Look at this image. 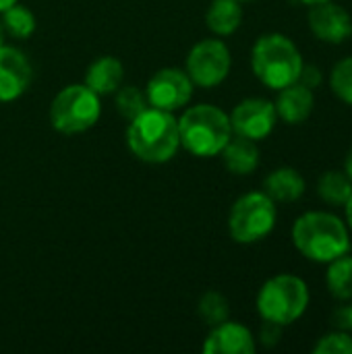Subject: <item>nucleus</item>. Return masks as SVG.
Returning a JSON list of instances; mask_svg holds the SVG:
<instances>
[{"instance_id":"1","label":"nucleus","mask_w":352,"mask_h":354,"mask_svg":"<svg viewBox=\"0 0 352 354\" xmlns=\"http://www.w3.org/2000/svg\"><path fill=\"white\" fill-rule=\"evenodd\" d=\"M127 145L129 151L145 164L170 162L180 149L178 118L174 112L149 106L139 116L129 120Z\"/></svg>"},{"instance_id":"2","label":"nucleus","mask_w":352,"mask_h":354,"mask_svg":"<svg viewBox=\"0 0 352 354\" xmlns=\"http://www.w3.org/2000/svg\"><path fill=\"white\" fill-rule=\"evenodd\" d=\"M293 243L303 257L315 263H330L351 251L346 224L328 212H307L297 218L293 226Z\"/></svg>"},{"instance_id":"3","label":"nucleus","mask_w":352,"mask_h":354,"mask_svg":"<svg viewBox=\"0 0 352 354\" xmlns=\"http://www.w3.org/2000/svg\"><path fill=\"white\" fill-rule=\"evenodd\" d=\"M180 147L195 158H216L232 137L230 116L214 104H195L178 116Z\"/></svg>"},{"instance_id":"4","label":"nucleus","mask_w":352,"mask_h":354,"mask_svg":"<svg viewBox=\"0 0 352 354\" xmlns=\"http://www.w3.org/2000/svg\"><path fill=\"white\" fill-rule=\"evenodd\" d=\"M303 64L305 62L297 44L284 33H266L253 44V75L270 89H282L290 83H297Z\"/></svg>"},{"instance_id":"5","label":"nucleus","mask_w":352,"mask_h":354,"mask_svg":"<svg viewBox=\"0 0 352 354\" xmlns=\"http://www.w3.org/2000/svg\"><path fill=\"white\" fill-rule=\"evenodd\" d=\"M309 307V288L303 278L293 274H278L270 278L257 295V313L263 322L282 328L299 322Z\"/></svg>"},{"instance_id":"6","label":"nucleus","mask_w":352,"mask_h":354,"mask_svg":"<svg viewBox=\"0 0 352 354\" xmlns=\"http://www.w3.org/2000/svg\"><path fill=\"white\" fill-rule=\"evenodd\" d=\"M102 97L85 83L62 87L50 104V124L60 135H81L98 124Z\"/></svg>"},{"instance_id":"7","label":"nucleus","mask_w":352,"mask_h":354,"mask_svg":"<svg viewBox=\"0 0 352 354\" xmlns=\"http://www.w3.org/2000/svg\"><path fill=\"white\" fill-rule=\"evenodd\" d=\"M276 220V201L266 191H251L232 203L228 214V232L234 243L253 245L272 234Z\"/></svg>"},{"instance_id":"8","label":"nucleus","mask_w":352,"mask_h":354,"mask_svg":"<svg viewBox=\"0 0 352 354\" xmlns=\"http://www.w3.org/2000/svg\"><path fill=\"white\" fill-rule=\"evenodd\" d=\"M232 56L228 46L218 37L199 39L187 56L185 71L195 87L212 89L226 81L230 75Z\"/></svg>"},{"instance_id":"9","label":"nucleus","mask_w":352,"mask_h":354,"mask_svg":"<svg viewBox=\"0 0 352 354\" xmlns=\"http://www.w3.org/2000/svg\"><path fill=\"white\" fill-rule=\"evenodd\" d=\"M193 91L195 85L191 77L185 68L178 66H166L156 71L145 85L149 106L166 112H176L189 106V102L193 100Z\"/></svg>"},{"instance_id":"10","label":"nucleus","mask_w":352,"mask_h":354,"mask_svg":"<svg viewBox=\"0 0 352 354\" xmlns=\"http://www.w3.org/2000/svg\"><path fill=\"white\" fill-rule=\"evenodd\" d=\"M228 116L232 133L251 141H261L270 137L278 120L274 102L266 97H247L239 102Z\"/></svg>"},{"instance_id":"11","label":"nucleus","mask_w":352,"mask_h":354,"mask_svg":"<svg viewBox=\"0 0 352 354\" xmlns=\"http://www.w3.org/2000/svg\"><path fill=\"white\" fill-rule=\"evenodd\" d=\"M33 66L25 52L15 46H0V104L19 100L31 85Z\"/></svg>"},{"instance_id":"12","label":"nucleus","mask_w":352,"mask_h":354,"mask_svg":"<svg viewBox=\"0 0 352 354\" xmlns=\"http://www.w3.org/2000/svg\"><path fill=\"white\" fill-rule=\"evenodd\" d=\"M307 21L313 35L326 44H342L352 35V17L349 10L332 0L313 4Z\"/></svg>"},{"instance_id":"13","label":"nucleus","mask_w":352,"mask_h":354,"mask_svg":"<svg viewBox=\"0 0 352 354\" xmlns=\"http://www.w3.org/2000/svg\"><path fill=\"white\" fill-rule=\"evenodd\" d=\"M257 351L253 332L239 322H222L212 328L203 342L205 354H253Z\"/></svg>"},{"instance_id":"14","label":"nucleus","mask_w":352,"mask_h":354,"mask_svg":"<svg viewBox=\"0 0 352 354\" xmlns=\"http://www.w3.org/2000/svg\"><path fill=\"white\" fill-rule=\"evenodd\" d=\"M274 106H276V114L280 120H284L286 124H301L313 112V106H315L313 89L305 87L299 81L290 83L278 89V97Z\"/></svg>"},{"instance_id":"15","label":"nucleus","mask_w":352,"mask_h":354,"mask_svg":"<svg viewBox=\"0 0 352 354\" xmlns=\"http://www.w3.org/2000/svg\"><path fill=\"white\" fill-rule=\"evenodd\" d=\"M124 81V66L118 58L114 56H100L95 58L87 71L83 83L95 91L100 97L102 95H114V91L122 85Z\"/></svg>"},{"instance_id":"16","label":"nucleus","mask_w":352,"mask_h":354,"mask_svg":"<svg viewBox=\"0 0 352 354\" xmlns=\"http://www.w3.org/2000/svg\"><path fill=\"white\" fill-rule=\"evenodd\" d=\"M222 162L226 166L228 172L237 174V176H247L253 174L259 166V147L257 141H251L247 137L234 135L228 139V143L224 145V149L220 151Z\"/></svg>"},{"instance_id":"17","label":"nucleus","mask_w":352,"mask_h":354,"mask_svg":"<svg viewBox=\"0 0 352 354\" xmlns=\"http://www.w3.org/2000/svg\"><path fill=\"white\" fill-rule=\"evenodd\" d=\"M263 191L276 201V203H293L299 201L305 193V178L299 170L282 166L268 174L263 180Z\"/></svg>"},{"instance_id":"18","label":"nucleus","mask_w":352,"mask_h":354,"mask_svg":"<svg viewBox=\"0 0 352 354\" xmlns=\"http://www.w3.org/2000/svg\"><path fill=\"white\" fill-rule=\"evenodd\" d=\"M243 23V6L239 0H212L205 12V25L216 37L232 35Z\"/></svg>"},{"instance_id":"19","label":"nucleus","mask_w":352,"mask_h":354,"mask_svg":"<svg viewBox=\"0 0 352 354\" xmlns=\"http://www.w3.org/2000/svg\"><path fill=\"white\" fill-rule=\"evenodd\" d=\"M326 286L336 301L340 303L352 301V257L349 253L328 263Z\"/></svg>"},{"instance_id":"20","label":"nucleus","mask_w":352,"mask_h":354,"mask_svg":"<svg viewBox=\"0 0 352 354\" xmlns=\"http://www.w3.org/2000/svg\"><path fill=\"white\" fill-rule=\"evenodd\" d=\"M317 195L322 201L342 207L352 195V180L344 170H328L317 180Z\"/></svg>"},{"instance_id":"21","label":"nucleus","mask_w":352,"mask_h":354,"mask_svg":"<svg viewBox=\"0 0 352 354\" xmlns=\"http://www.w3.org/2000/svg\"><path fill=\"white\" fill-rule=\"evenodd\" d=\"M0 21H2V27H4L6 35H10L15 39H29L37 29V19H35L33 10L27 8L21 2H17L12 6H8L6 10H2Z\"/></svg>"},{"instance_id":"22","label":"nucleus","mask_w":352,"mask_h":354,"mask_svg":"<svg viewBox=\"0 0 352 354\" xmlns=\"http://www.w3.org/2000/svg\"><path fill=\"white\" fill-rule=\"evenodd\" d=\"M114 104H116V112L127 120H133L135 116H139L143 110L149 108L145 91L133 85H120L114 91Z\"/></svg>"},{"instance_id":"23","label":"nucleus","mask_w":352,"mask_h":354,"mask_svg":"<svg viewBox=\"0 0 352 354\" xmlns=\"http://www.w3.org/2000/svg\"><path fill=\"white\" fill-rule=\"evenodd\" d=\"M197 313L199 317L210 326H218L226 319H230V305H228V299L218 292V290H207L201 299H199V305H197Z\"/></svg>"},{"instance_id":"24","label":"nucleus","mask_w":352,"mask_h":354,"mask_svg":"<svg viewBox=\"0 0 352 354\" xmlns=\"http://www.w3.org/2000/svg\"><path fill=\"white\" fill-rule=\"evenodd\" d=\"M330 87L338 100L352 106V56L336 62L330 73Z\"/></svg>"},{"instance_id":"25","label":"nucleus","mask_w":352,"mask_h":354,"mask_svg":"<svg viewBox=\"0 0 352 354\" xmlns=\"http://www.w3.org/2000/svg\"><path fill=\"white\" fill-rule=\"evenodd\" d=\"M315 354H352V336L344 330H336L324 338L313 348Z\"/></svg>"},{"instance_id":"26","label":"nucleus","mask_w":352,"mask_h":354,"mask_svg":"<svg viewBox=\"0 0 352 354\" xmlns=\"http://www.w3.org/2000/svg\"><path fill=\"white\" fill-rule=\"evenodd\" d=\"M322 71L315 66V64H303V71H301V75H299V83H303L305 87H309V89H315V87H319L322 85Z\"/></svg>"},{"instance_id":"27","label":"nucleus","mask_w":352,"mask_h":354,"mask_svg":"<svg viewBox=\"0 0 352 354\" xmlns=\"http://www.w3.org/2000/svg\"><path fill=\"white\" fill-rule=\"evenodd\" d=\"M280 336H282V326L278 324H272V322H263V328H261V336L259 340L266 344V346H274L280 342Z\"/></svg>"},{"instance_id":"28","label":"nucleus","mask_w":352,"mask_h":354,"mask_svg":"<svg viewBox=\"0 0 352 354\" xmlns=\"http://www.w3.org/2000/svg\"><path fill=\"white\" fill-rule=\"evenodd\" d=\"M332 324H334L336 330L349 332L351 330V307H338L334 317H332Z\"/></svg>"},{"instance_id":"29","label":"nucleus","mask_w":352,"mask_h":354,"mask_svg":"<svg viewBox=\"0 0 352 354\" xmlns=\"http://www.w3.org/2000/svg\"><path fill=\"white\" fill-rule=\"evenodd\" d=\"M344 209H346V222H349V226H351V230H352V195H351V199L346 201Z\"/></svg>"},{"instance_id":"30","label":"nucleus","mask_w":352,"mask_h":354,"mask_svg":"<svg viewBox=\"0 0 352 354\" xmlns=\"http://www.w3.org/2000/svg\"><path fill=\"white\" fill-rule=\"evenodd\" d=\"M344 172L349 174V178L352 180V149H351V153L346 156V162H344Z\"/></svg>"},{"instance_id":"31","label":"nucleus","mask_w":352,"mask_h":354,"mask_svg":"<svg viewBox=\"0 0 352 354\" xmlns=\"http://www.w3.org/2000/svg\"><path fill=\"white\" fill-rule=\"evenodd\" d=\"M19 0H0V12L2 10H6L8 6H12V4H17Z\"/></svg>"},{"instance_id":"32","label":"nucleus","mask_w":352,"mask_h":354,"mask_svg":"<svg viewBox=\"0 0 352 354\" xmlns=\"http://www.w3.org/2000/svg\"><path fill=\"white\" fill-rule=\"evenodd\" d=\"M4 39H6V31H4V27H2V21H0V46L4 44Z\"/></svg>"},{"instance_id":"33","label":"nucleus","mask_w":352,"mask_h":354,"mask_svg":"<svg viewBox=\"0 0 352 354\" xmlns=\"http://www.w3.org/2000/svg\"><path fill=\"white\" fill-rule=\"evenodd\" d=\"M303 4H307V6H313V4H319V2H328V0H301Z\"/></svg>"},{"instance_id":"34","label":"nucleus","mask_w":352,"mask_h":354,"mask_svg":"<svg viewBox=\"0 0 352 354\" xmlns=\"http://www.w3.org/2000/svg\"><path fill=\"white\" fill-rule=\"evenodd\" d=\"M351 332H352V305H351Z\"/></svg>"},{"instance_id":"35","label":"nucleus","mask_w":352,"mask_h":354,"mask_svg":"<svg viewBox=\"0 0 352 354\" xmlns=\"http://www.w3.org/2000/svg\"><path fill=\"white\" fill-rule=\"evenodd\" d=\"M239 2H251V0H239Z\"/></svg>"}]
</instances>
